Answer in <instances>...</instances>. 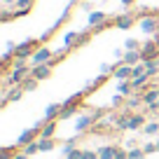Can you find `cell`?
<instances>
[{
	"instance_id": "cell-1",
	"label": "cell",
	"mask_w": 159,
	"mask_h": 159,
	"mask_svg": "<svg viewBox=\"0 0 159 159\" xmlns=\"http://www.w3.org/2000/svg\"><path fill=\"white\" fill-rule=\"evenodd\" d=\"M38 40H26V42H21V45H16L14 49V59L16 61H28L30 56L35 54V49H38Z\"/></svg>"
},
{
	"instance_id": "cell-2",
	"label": "cell",
	"mask_w": 159,
	"mask_h": 159,
	"mask_svg": "<svg viewBox=\"0 0 159 159\" xmlns=\"http://www.w3.org/2000/svg\"><path fill=\"white\" fill-rule=\"evenodd\" d=\"M138 26H140V30L143 33H148V35H157L159 33V16L154 14H148V16H140L138 19Z\"/></svg>"
},
{
	"instance_id": "cell-3",
	"label": "cell",
	"mask_w": 159,
	"mask_h": 159,
	"mask_svg": "<svg viewBox=\"0 0 159 159\" xmlns=\"http://www.w3.org/2000/svg\"><path fill=\"white\" fill-rule=\"evenodd\" d=\"M140 56H143V61L159 59V40H148V42H143V47H140Z\"/></svg>"
},
{
	"instance_id": "cell-4",
	"label": "cell",
	"mask_w": 159,
	"mask_h": 159,
	"mask_svg": "<svg viewBox=\"0 0 159 159\" xmlns=\"http://www.w3.org/2000/svg\"><path fill=\"white\" fill-rule=\"evenodd\" d=\"M52 59H54V52H52L49 47H38L35 54L30 56V63L33 66H42V63H49Z\"/></svg>"
},
{
	"instance_id": "cell-5",
	"label": "cell",
	"mask_w": 159,
	"mask_h": 159,
	"mask_svg": "<svg viewBox=\"0 0 159 159\" xmlns=\"http://www.w3.org/2000/svg\"><path fill=\"white\" fill-rule=\"evenodd\" d=\"M96 119H98V112H91V115H82V117L75 122V131L77 134H82V131H87L91 124H94Z\"/></svg>"
},
{
	"instance_id": "cell-6",
	"label": "cell",
	"mask_w": 159,
	"mask_h": 159,
	"mask_svg": "<svg viewBox=\"0 0 159 159\" xmlns=\"http://www.w3.org/2000/svg\"><path fill=\"white\" fill-rule=\"evenodd\" d=\"M134 24H136V16L131 14V12H124V14L115 16V26H117L119 30H129Z\"/></svg>"
},
{
	"instance_id": "cell-7",
	"label": "cell",
	"mask_w": 159,
	"mask_h": 159,
	"mask_svg": "<svg viewBox=\"0 0 159 159\" xmlns=\"http://www.w3.org/2000/svg\"><path fill=\"white\" fill-rule=\"evenodd\" d=\"M35 136H38V131H35V129H26V131H21V134H19V138H16V143H14V145H16L19 150H24V148H26L28 143L38 140Z\"/></svg>"
},
{
	"instance_id": "cell-8",
	"label": "cell",
	"mask_w": 159,
	"mask_h": 159,
	"mask_svg": "<svg viewBox=\"0 0 159 159\" xmlns=\"http://www.w3.org/2000/svg\"><path fill=\"white\" fill-rule=\"evenodd\" d=\"M140 98H143V105H145V108L159 105V89H157V87H152V89H145Z\"/></svg>"
},
{
	"instance_id": "cell-9",
	"label": "cell",
	"mask_w": 159,
	"mask_h": 159,
	"mask_svg": "<svg viewBox=\"0 0 159 159\" xmlns=\"http://www.w3.org/2000/svg\"><path fill=\"white\" fill-rule=\"evenodd\" d=\"M115 80L117 82H122V80H131L134 77V66H129V63H119L117 66V70H115Z\"/></svg>"
},
{
	"instance_id": "cell-10",
	"label": "cell",
	"mask_w": 159,
	"mask_h": 159,
	"mask_svg": "<svg viewBox=\"0 0 159 159\" xmlns=\"http://www.w3.org/2000/svg\"><path fill=\"white\" fill-rule=\"evenodd\" d=\"M30 75H33L35 80H40V82H42V80H47L52 75V66L49 63H42V66H33V68H30Z\"/></svg>"
},
{
	"instance_id": "cell-11",
	"label": "cell",
	"mask_w": 159,
	"mask_h": 159,
	"mask_svg": "<svg viewBox=\"0 0 159 159\" xmlns=\"http://www.w3.org/2000/svg\"><path fill=\"white\" fill-rule=\"evenodd\" d=\"M56 129H59L56 119H47L45 124H42V131H40L38 138H54V136H56Z\"/></svg>"
},
{
	"instance_id": "cell-12",
	"label": "cell",
	"mask_w": 159,
	"mask_h": 159,
	"mask_svg": "<svg viewBox=\"0 0 159 159\" xmlns=\"http://www.w3.org/2000/svg\"><path fill=\"white\" fill-rule=\"evenodd\" d=\"M33 5H35V0H16V10H14V14H16V19L19 16H26L30 10H33Z\"/></svg>"
},
{
	"instance_id": "cell-13",
	"label": "cell",
	"mask_w": 159,
	"mask_h": 159,
	"mask_svg": "<svg viewBox=\"0 0 159 159\" xmlns=\"http://www.w3.org/2000/svg\"><path fill=\"white\" fill-rule=\"evenodd\" d=\"M24 94H26V91H24V87H21V84L12 87V89H10V91L5 94V98H2V105H7L10 101H19V98H21Z\"/></svg>"
},
{
	"instance_id": "cell-14",
	"label": "cell",
	"mask_w": 159,
	"mask_h": 159,
	"mask_svg": "<svg viewBox=\"0 0 159 159\" xmlns=\"http://www.w3.org/2000/svg\"><path fill=\"white\" fill-rule=\"evenodd\" d=\"M145 124H148V122H145V115H140V112L129 115V129L131 131H134V129H143Z\"/></svg>"
},
{
	"instance_id": "cell-15",
	"label": "cell",
	"mask_w": 159,
	"mask_h": 159,
	"mask_svg": "<svg viewBox=\"0 0 159 159\" xmlns=\"http://www.w3.org/2000/svg\"><path fill=\"white\" fill-rule=\"evenodd\" d=\"M117 145H103V148H98L96 150V152H98V157L101 159H115L117 157Z\"/></svg>"
},
{
	"instance_id": "cell-16",
	"label": "cell",
	"mask_w": 159,
	"mask_h": 159,
	"mask_svg": "<svg viewBox=\"0 0 159 159\" xmlns=\"http://www.w3.org/2000/svg\"><path fill=\"white\" fill-rule=\"evenodd\" d=\"M61 110H63V105H61V103H49V105H47V110H45V122H47V119H56L61 115Z\"/></svg>"
},
{
	"instance_id": "cell-17",
	"label": "cell",
	"mask_w": 159,
	"mask_h": 159,
	"mask_svg": "<svg viewBox=\"0 0 159 159\" xmlns=\"http://www.w3.org/2000/svg\"><path fill=\"white\" fill-rule=\"evenodd\" d=\"M108 21V14H103V12H91L89 14V26L91 28H98L101 24H105Z\"/></svg>"
},
{
	"instance_id": "cell-18",
	"label": "cell",
	"mask_w": 159,
	"mask_h": 159,
	"mask_svg": "<svg viewBox=\"0 0 159 159\" xmlns=\"http://www.w3.org/2000/svg\"><path fill=\"white\" fill-rule=\"evenodd\" d=\"M143 61V56H140V52H124V59H122V63H129V66H136Z\"/></svg>"
},
{
	"instance_id": "cell-19",
	"label": "cell",
	"mask_w": 159,
	"mask_h": 159,
	"mask_svg": "<svg viewBox=\"0 0 159 159\" xmlns=\"http://www.w3.org/2000/svg\"><path fill=\"white\" fill-rule=\"evenodd\" d=\"M38 145L40 152H52V150H56V138H38Z\"/></svg>"
},
{
	"instance_id": "cell-20",
	"label": "cell",
	"mask_w": 159,
	"mask_h": 159,
	"mask_svg": "<svg viewBox=\"0 0 159 159\" xmlns=\"http://www.w3.org/2000/svg\"><path fill=\"white\" fill-rule=\"evenodd\" d=\"M84 150H77V148H70V145H63V159H82Z\"/></svg>"
},
{
	"instance_id": "cell-21",
	"label": "cell",
	"mask_w": 159,
	"mask_h": 159,
	"mask_svg": "<svg viewBox=\"0 0 159 159\" xmlns=\"http://www.w3.org/2000/svg\"><path fill=\"white\" fill-rule=\"evenodd\" d=\"M148 82H150V75H148V73L140 75V77H134V80H131V84H134V91L145 89V87H148Z\"/></svg>"
},
{
	"instance_id": "cell-22",
	"label": "cell",
	"mask_w": 159,
	"mask_h": 159,
	"mask_svg": "<svg viewBox=\"0 0 159 159\" xmlns=\"http://www.w3.org/2000/svg\"><path fill=\"white\" fill-rule=\"evenodd\" d=\"M131 91H134V84H131V80H122L117 84V94L122 96H131Z\"/></svg>"
},
{
	"instance_id": "cell-23",
	"label": "cell",
	"mask_w": 159,
	"mask_h": 159,
	"mask_svg": "<svg viewBox=\"0 0 159 159\" xmlns=\"http://www.w3.org/2000/svg\"><path fill=\"white\" fill-rule=\"evenodd\" d=\"M145 68H148V75L150 77H157L159 75V59H152V61H143Z\"/></svg>"
},
{
	"instance_id": "cell-24",
	"label": "cell",
	"mask_w": 159,
	"mask_h": 159,
	"mask_svg": "<svg viewBox=\"0 0 159 159\" xmlns=\"http://www.w3.org/2000/svg\"><path fill=\"white\" fill-rule=\"evenodd\" d=\"M19 152H21V150L16 148V145H12V148H2V150H0V159H14Z\"/></svg>"
},
{
	"instance_id": "cell-25",
	"label": "cell",
	"mask_w": 159,
	"mask_h": 159,
	"mask_svg": "<svg viewBox=\"0 0 159 159\" xmlns=\"http://www.w3.org/2000/svg\"><path fill=\"white\" fill-rule=\"evenodd\" d=\"M38 84H40V80H35L33 75H28V77L24 80V84H21V87H24V91H35V89H38Z\"/></svg>"
},
{
	"instance_id": "cell-26",
	"label": "cell",
	"mask_w": 159,
	"mask_h": 159,
	"mask_svg": "<svg viewBox=\"0 0 159 159\" xmlns=\"http://www.w3.org/2000/svg\"><path fill=\"white\" fill-rule=\"evenodd\" d=\"M80 105H66L63 103V110H61V115H59V119H70L75 115V110H77Z\"/></svg>"
},
{
	"instance_id": "cell-27",
	"label": "cell",
	"mask_w": 159,
	"mask_h": 159,
	"mask_svg": "<svg viewBox=\"0 0 159 159\" xmlns=\"http://www.w3.org/2000/svg\"><path fill=\"white\" fill-rule=\"evenodd\" d=\"M124 47H126L129 52H140V47H143V45H140V42H138L136 38H129V40L124 42Z\"/></svg>"
},
{
	"instance_id": "cell-28",
	"label": "cell",
	"mask_w": 159,
	"mask_h": 159,
	"mask_svg": "<svg viewBox=\"0 0 159 159\" xmlns=\"http://www.w3.org/2000/svg\"><path fill=\"white\" fill-rule=\"evenodd\" d=\"M143 131H145V136H154V134H159V124L157 122H148L143 126Z\"/></svg>"
},
{
	"instance_id": "cell-29",
	"label": "cell",
	"mask_w": 159,
	"mask_h": 159,
	"mask_svg": "<svg viewBox=\"0 0 159 159\" xmlns=\"http://www.w3.org/2000/svg\"><path fill=\"white\" fill-rule=\"evenodd\" d=\"M148 154H145V150L143 148H131L129 150V159H145Z\"/></svg>"
},
{
	"instance_id": "cell-30",
	"label": "cell",
	"mask_w": 159,
	"mask_h": 159,
	"mask_svg": "<svg viewBox=\"0 0 159 159\" xmlns=\"http://www.w3.org/2000/svg\"><path fill=\"white\" fill-rule=\"evenodd\" d=\"M24 154H35V152H40V145H38V140H33V143H28L24 150H21Z\"/></svg>"
},
{
	"instance_id": "cell-31",
	"label": "cell",
	"mask_w": 159,
	"mask_h": 159,
	"mask_svg": "<svg viewBox=\"0 0 159 159\" xmlns=\"http://www.w3.org/2000/svg\"><path fill=\"white\" fill-rule=\"evenodd\" d=\"M124 105H126V110H136L138 105H143V98H129Z\"/></svg>"
},
{
	"instance_id": "cell-32",
	"label": "cell",
	"mask_w": 159,
	"mask_h": 159,
	"mask_svg": "<svg viewBox=\"0 0 159 159\" xmlns=\"http://www.w3.org/2000/svg\"><path fill=\"white\" fill-rule=\"evenodd\" d=\"M143 150H145V154H154V152H157V143H150V140H148V143L143 145Z\"/></svg>"
},
{
	"instance_id": "cell-33",
	"label": "cell",
	"mask_w": 159,
	"mask_h": 159,
	"mask_svg": "<svg viewBox=\"0 0 159 159\" xmlns=\"http://www.w3.org/2000/svg\"><path fill=\"white\" fill-rule=\"evenodd\" d=\"M82 159H101V157H98V152H94V150H84Z\"/></svg>"
},
{
	"instance_id": "cell-34",
	"label": "cell",
	"mask_w": 159,
	"mask_h": 159,
	"mask_svg": "<svg viewBox=\"0 0 159 159\" xmlns=\"http://www.w3.org/2000/svg\"><path fill=\"white\" fill-rule=\"evenodd\" d=\"M14 159H30V154H24V152H19V154H16Z\"/></svg>"
},
{
	"instance_id": "cell-35",
	"label": "cell",
	"mask_w": 159,
	"mask_h": 159,
	"mask_svg": "<svg viewBox=\"0 0 159 159\" xmlns=\"http://www.w3.org/2000/svg\"><path fill=\"white\" fill-rule=\"evenodd\" d=\"M134 2H136V0H122V5H126V7H129V5H134Z\"/></svg>"
},
{
	"instance_id": "cell-36",
	"label": "cell",
	"mask_w": 159,
	"mask_h": 159,
	"mask_svg": "<svg viewBox=\"0 0 159 159\" xmlns=\"http://www.w3.org/2000/svg\"><path fill=\"white\" fill-rule=\"evenodd\" d=\"M5 5H16V0H2Z\"/></svg>"
},
{
	"instance_id": "cell-37",
	"label": "cell",
	"mask_w": 159,
	"mask_h": 159,
	"mask_svg": "<svg viewBox=\"0 0 159 159\" xmlns=\"http://www.w3.org/2000/svg\"><path fill=\"white\" fill-rule=\"evenodd\" d=\"M157 152H159V140H157Z\"/></svg>"
}]
</instances>
